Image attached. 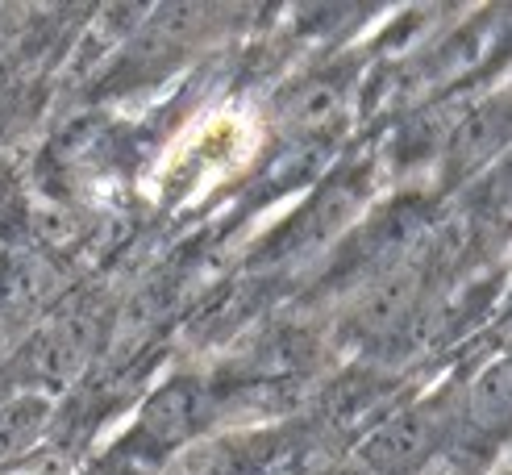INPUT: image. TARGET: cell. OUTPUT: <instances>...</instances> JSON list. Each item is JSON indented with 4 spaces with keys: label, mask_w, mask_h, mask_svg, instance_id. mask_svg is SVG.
<instances>
[{
    "label": "cell",
    "mask_w": 512,
    "mask_h": 475,
    "mask_svg": "<svg viewBox=\"0 0 512 475\" xmlns=\"http://www.w3.org/2000/svg\"><path fill=\"white\" fill-rule=\"evenodd\" d=\"M471 409H475V421H483V425H504V417H508V363L504 359H496L488 371L475 380V388H471Z\"/></svg>",
    "instance_id": "cell-7"
},
{
    "label": "cell",
    "mask_w": 512,
    "mask_h": 475,
    "mask_svg": "<svg viewBox=\"0 0 512 475\" xmlns=\"http://www.w3.org/2000/svg\"><path fill=\"white\" fill-rule=\"evenodd\" d=\"M438 446V425L425 409L396 413L363 438V463L379 475H413Z\"/></svg>",
    "instance_id": "cell-1"
},
{
    "label": "cell",
    "mask_w": 512,
    "mask_h": 475,
    "mask_svg": "<svg viewBox=\"0 0 512 475\" xmlns=\"http://www.w3.org/2000/svg\"><path fill=\"white\" fill-rule=\"evenodd\" d=\"M100 338V321L92 313H67L55 321L38 342V371L46 380H71L92 355V346Z\"/></svg>",
    "instance_id": "cell-2"
},
{
    "label": "cell",
    "mask_w": 512,
    "mask_h": 475,
    "mask_svg": "<svg viewBox=\"0 0 512 475\" xmlns=\"http://www.w3.org/2000/svg\"><path fill=\"white\" fill-rule=\"evenodd\" d=\"M346 88H350L346 75L321 71V75L304 80V84L292 92V100H288L284 113H288V121L296 125V130L321 134V130H329V125L342 117V109H346Z\"/></svg>",
    "instance_id": "cell-3"
},
{
    "label": "cell",
    "mask_w": 512,
    "mask_h": 475,
    "mask_svg": "<svg viewBox=\"0 0 512 475\" xmlns=\"http://www.w3.org/2000/svg\"><path fill=\"white\" fill-rule=\"evenodd\" d=\"M413 292H417L413 275H392V280H383V284L367 296V305L358 309V330H363V334L392 330V325L408 313V305H413Z\"/></svg>",
    "instance_id": "cell-5"
},
{
    "label": "cell",
    "mask_w": 512,
    "mask_h": 475,
    "mask_svg": "<svg viewBox=\"0 0 512 475\" xmlns=\"http://www.w3.org/2000/svg\"><path fill=\"white\" fill-rule=\"evenodd\" d=\"M200 413H204V392L196 384H171V388H163L155 400H150L146 430L155 434L159 442H175L200 421Z\"/></svg>",
    "instance_id": "cell-4"
},
{
    "label": "cell",
    "mask_w": 512,
    "mask_h": 475,
    "mask_svg": "<svg viewBox=\"0 0 512 475\" xmlns=\"http://www.w3.org/2000/svg\"><path fill=\"white\" fill-rule=\"evenodd\" d=\"M21 342V313L17 309H0V363H5Z\"/></svg>",
    "instance_id": "cell-8"
},
{
    "label": "cell",
    "mask_w": 512,
    "mask_h": 475,
    "mask_svg": "<svg viewBox=\"0 0 512 475\" xmlns=\"http://www.w3.org/2000/svg\"><path fill=\"white\" fill-rule=\"evenodd\" d=\"M46 417H50V405H46V396H38V392L5 400V405H0V455H9V450L38 438Z\"/></svg>",
    "instance_id": "cell-6"
}]
</instances>
